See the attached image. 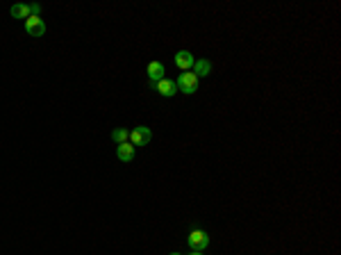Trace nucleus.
Returning a JSON list of instances; mask_svg holds the SVG:
<instances>
[{"label":"nucleus","mask_w":341,"mask_h":255,"mask_svg":"<svg viewBox=\"0 0 341 255\" xmlns=\"http://www.w3.org/2000/svg\"><path fill=\"white\" fill-rule=\"evenodd\" d=\"M175 85H178V91L191 96V94H196L198 91V85H200V78H198L194 71H182L180 78L175 80Z\"/></svg>","instance_id":"obj_1"},{"label":"nucleus","mask_w":341,"mask_h":255,"mask_svg":"<svg viewBox=\"0 0 341 255\" xmlns=\"http://www.w3.org/2000/svg\"><path fill=\"white\" fill-rule=\"evenodd\" d=\"M187 244H189L191 251H205L207 246H209V233L196 228V230H191V233L187 235Z\"/></svg>","instance_id":"obj_2"},{"label":"nucleus","mask_w":341,"mask_h":255,"mask_svg":"<svg viewBox=\"0 0 341 255\" xmlns=\"http://www.w3.org/2000/svg\"><path fill=\"white\" fill-rule=\"evenodd\" d=\"M152 139V132L150 128H146V125H137V128H132L130 130V144L132 146H146V144Z\"/></svg>","instance_id":"obj_3"},{"label":"nucleus","mask_w":341,"mask_h":255,"mask_svg":"<svg viewBox=\"0 0 341 255\" xmlns=\"http://www.w3.org/2000/svg\"><path fill=\"white\" fill-rule=\"evenodd\" d=\"M25 32H28L30 37H44V34H46V23H44V18L30 16L28 21H25Z\"/></svg>","instance_id":"obj_4"},{"label":"nucleus","mask_w":341,"mask_h":255,"mask_svg":"<svg viewBox=\"0 0 341 255\" xmlns=\"http://www.w3.org/2000/svg\"><path fill=\"white\" fill-rule=\"evenodd\" d=\"M155 91L159 94V96H164V98H173L175 94H178V85H175L173 80H168V78H164V80H159V82H155Z\"/></svg>","instance_id":"obj_5"},{"label":"nucleus","mask_w":341,"mask_h":255,"mask_svg":"<svg viewBox=\"0 0 341 255\" xmlns=\"http://www.w3.org/2000/svg\"><path fill=\"white\" fill-rule=\"evenodd\" d=\"M194 64H196V57L191 55L189 51L175 52V66H178L180 71H189V68H194Z\"/></svg>","instance_id":"obj_6"},{"label":"nucleus","mask_w":341,"mask_h":255,"mask_svg":"<svg viewBox=\"0 0 341 255\" xmlns=\"http://www.w3.org/2000/svg\"><path fill=\"white\" fill-rule=\"evenodd\" d=\"M166 68H164V64L162 62H150L148 66H146V75H148V80H150L152 85L155 82H159V80H164L166 78Z\"/></svg>","instance_id":"obj_7"},{"label":"nucleus","mask_w":341,"mask_h":255,"mask_svg":"<svg viewBox=\"0 0 341 255\" xmlns=\"http://www.w3.org/2000/svg\"><path fill=\"white\" fill-rule=\"evenodd\" d=\"M135 151H137V148L132 146L130 142L118 144V146H116V157L121 159V162H132V159H135Z\"/></svg>","instance_id":"obj_8"},{"label":"nucleus","mask_w":341,"mask_h":255,"mask_svg":"<svg viewBox=\"0 0 341 255\" xmlns=\"http://www.w3.org/2000/svg\"><path fill=\"white\" fill-rule=\"evenodd\" d=\"M212 62L209 59H198L196 64H194V73L198 75V78H207V75L212 73Z\"/></svg>","instance_id":"obj_9"},{"label":"nucleus","mask_w":341,"mask_h":255,"mask_svg":"<svg viewBox=\"0 0 341 255\" xmlns=\"http://www.w3.org/2000/svg\"><path fill=\"white\" fill-rule=\"evenodd\" d=\"M11 16L14 18H21V21H28L32 14H30V5H23V2H18V5L11 7Z\"/></svg>","instance_id":"obj_10"},{"label":"nucleus","mask_w":341,"mask_h":255,"mask_svg":"<svg viewBox=\"0 0 341 255\" xmlns=\"http://www.w3.org/2000/svg\"><path fill=\"white\" fill-rule=\"evenodd\" d=\"M112 139L116 144H125V142H130V132L125 130V128H118V130L112 132Z\"/></svg>","instance_id":"obj_11"},{"label":"nucleus","mask_w":341,"mask_h":255,"mask_svg":"<svg viewBox=\"0 0 341 255\" xmlns=\"http://www.w3.org/2000/svg\"><path fill=\"white\" fill-rule=\"evenodd\" d=\"M30 14H32V16H39V14H41V5H37V2L30 5Z\"/></svg>","instance_id":"obj_12"},{"label":"nucleus","mask_w":341,"mask_h":255,"mask_svg":"<svg viewBox=\"0 0 341 255\" xmlns=\"http://www.w3.org/2000/svg\"><path fill=\"white\" fill-rule=\"evenodd\" d=\"M189 255H202V251H191Z\"/></svg>","instance_id":"obj_13"},{"label":"nucleus","mask_w":341,"mask_h":255,"mask_svg":"<svg viewBox=\"0 0 341 255\" xmlns=\"http://www.w3.org/2000/svg\"><path fill=\"white\" fill-rule=\"evenodd\" d=\"M171 255H182V253H171Z\"/></svg>","instance_id":"obj_14"}]
</instances>
